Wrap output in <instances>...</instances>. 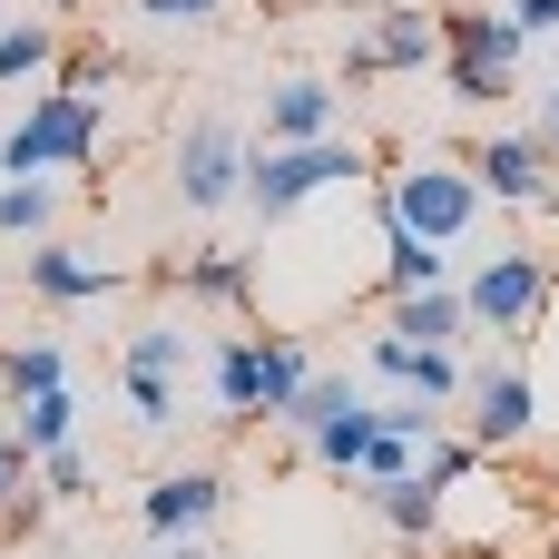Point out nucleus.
I'll return each instance as SVG.
<instances>
[{
  "mask_svg": "<svg viewBox=\"0 0 559 559\" xmlns=\"http://www.w3.org/2000/svg\"><path fill=\"white\" fill-rule=\"evenodd\" d=\"M481 206H491V197H481L472 157H442V147H423V157H403V167H373V216H383V226H413V236H432L442 255L481 236Z\"/></svg>",
  "mask_w": 559,
  "mask_h": 559,
  "instance_id": "1",
  "label": "nucleus"
},
{
  "mask_svg": "<svg viewBox=\"0 0 559 559\" xmlns=\"http://www.w3.org/2000/svg\"><path fill=\"white\" fill-rule=\"evenodd\" d=\"M373 177V157L334 128V138H285V147H255L246 157V206L265 216V226H285V216H305L314 197H334V187H364Z\"/></svg>",
  "mask_w": 559,
  "mask_h": 559,
  "instance_id": "2",
  "label": "nucleus"
},
{
  "mask_svg": "<svg viewBox=\"0 0 559 559\" xmlns=\"http://www.w3.org/2000/svg\"><path fill=\"white\" fill-rule=\"evenodd\" d=\"M462 285V314H472V334H531L540 314H550V255L540 246H491V255H472V275H452Z\"/></svg>",
  "mask_w": 559,
  "mask_h": 559,
  "instance_id": "3",
  "label": "nucleus"
},
{
  "mask_svg": "<svg viewBox=\"0 0 559 559\" xmlns=\"http://www.w3.org/2000/svg\"><path fill=\"white\" fill-rule=\"evenodd\" d=\"M98 157V98L49 88L20 108V128L0 138V177H49V167H88Z\"/></svg>",
  "mask_w": 559,
  "mask_h": 559,
  "instance_id": "4",
  "label": "nucleus"
},
{
  "mask_svg": "<svg viewBox=\"0 0 559 559\" xmlns=\"http://www.w3.org/2000/svg\"><path fill=\"white\" fill-rule=\"evenodd\" d=\"M413 69H442V10H423V0H383L373 29L344 49V88H364V79H413Z\"/></svg>",
  "mask_w": 559,
  "mask_h": 559,
  "instance_id": "5",
  "label": "nucleus"
},
{
  "mask_svg": "<svg viewBox=\"0 0 559 559\" xmlns=\"http://www.w3.org/2000/svg\"><path fill=\"white\" fill-rule=\"evenodd\" d=\"M462 403H472V442H481V452H511V442L540 432V393H531V364H521V354L472 364V373H462Z\"/></svg>",
  "mask_w": 559,
  "mask_h": 559,
  "instance_id": "6",
  "label": "nucleus"
},
{
  "mask_svg": "<svg viewBox=\"0 0 559 559\" xmlns=\"http://www.w3.org/2000/svg\"><path fill=\"white\" fill-rule=\"evenodd\" d=\"M472 177H481V197H491V206H521V216H559L550 147H540V138H521V128H491V138L472 147Z\"/></svg>",
  "mask_w": 559,
  "mask_h": 559,
  "instance_id": "7",
  "label": "nucleus"
},
{
  "mask_svg": "<svg viewBox=\"0 0 559 559\" xmlns=\"http://www.w3.org/2000/svg\"><path fill=\"white\" fill-rule=\"evenodd\" d=\"M246 138L226 128V118H197L187 138H177V197L197 206V216H216V206H236L246 197Z\"/></svg>",
  "mask_w": 559,
  "mask_h": 559,
  "instance_id": "8",
  "label": "nucleus"
},
{
  "mask_svg": "<svg viewBox=\"0 0 559 559\" xmlns=\"http://www.w3.org/2000/svg\"><path fill=\"white\" fill-rule=\"evenodd\" d=\"M521 49H531V29L511 10H491V0L442 10V69H501V79H521Z\"/></svg>",
  "mask_w": 559,
  "mask_h": 559,
  "instance_id": "9",
  "label": "nucleus"
},
{
  "mask_svg": "<svg viewBox=\"0 0 559 559\" xmlns=\"http://www.w3.org/2000/svg\"><path fill=\"white\" fill-rule=\"evenodd\" d=\"M226 511V481L206 472V462H187V472H157L147 491H138V521L157 531V540H187V531H206Z\"/></svg>",
  "mask_w": 559,
  "mask_h": 559,
  "instance_id": "10",
  "label": "nucleus"
},
{
  "mask_svg": "<svg viewBox=\"0 0 559 559\" xmlns=\"http://www.w3.org/2000/svg\"><path fill=\"white\" fill-rule=\"evenodd\" d=\"M373 373L393 383V393H423V403H462V354L452 344H403V334H373Z\"/></svg>",
  "mask_w": 559,
  "mask_h": 559,
  "instance_id": "11",
  "label": "nucleus"
},
{
  "mask_svg": "<svg viewBox=\"0 0 559 559\" xmlns=\"http://www.w3.org/2000/svg\"><path fill=\"white\" fill-rule=\"evenodd\" d=\"M20 275H29V295H39V305H108V295H118V265L69 255V246H49V236L20 255Z\"/></svg>",
  "mask_w": 559,
  "mask_h": 559,
  "instance_id": "12",
  "label": "nucleus"
},
{
  "mask_svg": "<svg viewBox=\"0 0 559 559\" xmlns=\"http://www.w3.org/2000/svg\"><path fill=\"white\" fill-rule=\"evenodd\" d=\"M334 118H344V88H334V79H275V88H265V147H285V138H334Z\"/></svg>",
  "mask_w": 559,
  "mask_h": 559,
  "instance_id": "13",
  "label": "nucleus"
},
{
  "mask_svg": "<svg viewBox=\"0 0 559 559\" xmlns=\"http://www.w3.org/2000/svg\"><path fill=\"white\" fill-rule=\"evenodd\" d=\"M383 334H403V344H452V354H462V334H472V314H462V285L393 295V305H383Z\"/></svg>",
  "mask_w": 559,
  "mask_h": 559,
  "instance_id": "14",
  "label": "nucleus"
},
{
  "mask_svg": "<svg viewBox=\"0 0 559 559\" xmlns=\"http://www.w3.org/2000/svg\"><path fill=\"white\" fill-rule=\"evenodd\" d=\"M157 285H187V295H206V305H255V255H226V246H206V255H187V265H157Z\"/></svg>",
  "mask_w": 559,
  "mask_h": 559,
  "instance_id": "15",
  "label": "nucleus"
},
{
  "mask_svg": "<svg viewBox=\"0 0 559 559\" xmlns=\"http://www.w3.org/2000/svg\"><path fill=\"white\" fill-rule=\"evenodd\" d=\"M364 501H373V521H383L393 540H432V531H442V491H432L423 472H403V481H364Z\"/></svg>",
  "mask_w": 559,
  "mask_h": 559,
  "instance_id": "16",
  "label": "nucleus"
},
{
  "mask_svg": "<svg viewBox=\"0 0 559 559\" xmlns=\"http://www.w3.org/2000/svg\"><path fill=\"white\" fill-rule=\"evenodd\" d=\"M423 285H452V255L432 236H413V226H383V295H423Z\"/></svg>",
  "mask_w": 559,
  "mask_h": 559,
  "instance_id": "17",
  "label": "nucleus"
},
{
  "mask_svg": "<svg viewBox=\"0 0 559 559\" xmlns=\"http://www.w3.org/2000/svg\"><path fill=\"white\" fill-rule=\"evenodd\" d=\"M206 383H216V413L226 423H265V403H255V334H226L216 364H206Z\"/></svg>",
  "mask_w": 559,
  "mask_h": 559,
  "instance_id": "18",
  "label": "nucleus"
},
{
  "mask_svg": "<svg viewBox=\"0 0 559 559\" xmlns=\"http://www.w3.org/2000/svg\"><path fill=\"white\" fill-rule=\"evenodd\" d=\"M354 403H364V383H354V373H305V383L285 393V413H275V432H295V442H305L314 423H334V413H354Z\"/></svg>",
  "mask_w": 559,
  "mask_h": 559,
  "instance_id": "19",
  "label": "nucleus"
},
{
  "mask_svg": "<svg viewBox=\"0 0 559 559\" xmlns=\"http://www.w3.org/2000/svg\"><path fill=\"white\" fill-rule=\"evenodd\" d=\"M314 373V354H305V334H255V403H265V423L285 413V393Z\"/></svg>",
  "mask_w": 559,
  "mask_h": 559,
  "instance_id": "20",
  "label": "nucleus"
},
{
  "mask_svg": "<svg viewBox=\"0 0 559 559\" xmlns=\"http://www.w3.org/2000/svg\"><path fill=\"white\" fill-rule=\"evenodd\" d=\"M49 226H59V187H49V177H0V236L39 246Z\"/></svg>",
  "mask_w": 559,
  "mask_h": 559,
  "instance_id": "21",
  "label": "nucleus"
},
{
  "mask_svg": "<svg viewBox=\"0 0 559 559\" xmlns=\"http://www.w3.org/2000/svg\"><path fill=\"white\" fill-rule=\"evenodd\" d=\"M69 423H79V403H69V383H49V393H29V403H20V423H10V432H20V452L39 462V452H59V442H69Z\"/></svg>",
  "mask_w": 559,
  "mask_h": 559,
  "instance_id": "22",
  "label": "nucleus"
},
{
  "mask_svg": "<svg viewBox=\"0 0 559 559\" xmlns=\"http://www.w3.org/2000/svg\"><path fill=\"white\" fill-rule=\"evenodd\" d=\"M364 442H373V403H354V413H334V423H314V432H305V452H314L324 472H344V481H354Z\"/></svg>",
  "mask_w": 559,
  "mask_h": 559,
  "instance_id": "23",
  "label": "nucleus"
},
{
  "mask_svg": "<svg viewBox=\"0 0 559 559\" xmlns=\"http://www.w3.org/2000/svg\"><path fill=\"white\" fill-rule=\"evenodd\" d=\"M49 383H69V354H59V344H10V354H0V393H10V403H29V393H49Z\"/></svg>",
  "mask_w": 559,
  "mask_h": 559,
  "instance_id": "24",
  "label": "nucleus"
},
{
  "mask_svg": "<svg viewBox=\"0 0 559 559\" xmlns=\"http://www.w3.org/2000/svg\"><path fill=\"white\" fill-rule=\"evenodd\" d=\"M29 472H39V462L20 452V432H0V531H10V540L39 521V491H29Z\"/></svg>",
  "mask_w": 559,
  "mask_h": 559,
  "instance_id": "25",
  "label": "nucleus"
},
{
  "mask_svg": "<svg viewBox=\"0 0 559 559\" xmlns=\"http://www.w3.org/2000/svg\"><path fill=\"white\" fill-rule=\"evenodd\" d=\"M128 373L177 383V373H187V324H138V334H128Z\"/></svg>",
  "mask_w": 559,
  "mask_h": 559,
  "instance_id": "26",
  "label": "nucleus"
},
{
  "mask_svg": "<svg viewBox=\"0 0 559 559\" xmlns=\"http://www.w3.org/2000/svg\"><path fill=\"white\" fill-rule=\"evenodd\" d=\"M59 59V29L49 20H0V79H39Z\"/></svg>",
  "mask_w": 559,
  "mask_h": 559,
  "instance_id": "27",
  "label": "nucleus"
},
{
  "mask_svg": "<svg viewBox=\"0 0 559 559\" xmlns=\"http://www.w3.org/2000/svg\"><path fill=\"white\" fill-rule=\"evenodd\" d=\"M413 462H423V442H413V432H393V423L373 413V442H364V462H354V481H403Z\"/></svg>",
  "mask_w": 559,
  "mask_h": 559,
  "instance_id": "28",
  "label": "nucleus"
},
{
  "mask_svg": "<svg viewBox=\"0 0 559 559\" xmlns=\"http://www.w3.org/2000/svg\"><path fill=\"white\" fill-rule=\"evenodd\" d=\"M118 79V49L108 39H79V49H59V88H79V98H98Z\"/></svg>",
  "mask_w": 559,
  "mask_h": 559,
  "instance_id": "29",
  "label": "nucleus"
},
{
  "mask_svg": "<svg viewBox=\"0 0 559 559\" xmlns=\"http://www.w3.org/2000/svg\"><path fill=\"white\" fill-rule=\"evenodd\" d=\"M128 423H138V432H167V423H177V383L128 373Z\"/></svg>",
  "mask_w": 559,
  "mask_h": 559,
  "instance_id": "30",
  "label": "nucleus"
},
{
  "mask_svg": "<svg viewBox=\"0 0 559 559\" xmlns=\"http://www.w3.org/2000/svg\"><path fill=\"white\" fill-rule=\"evenodd\" d=\"M138 20H157V29H216L226 0H138Z\"/></svg>",
  "mask_w": 559,
  "mask_h": 559,
  "instance_id": "31",
  "label": "nucleus"
},
{
  "mask_svg": "<svg viewBox=\"0 0 559 559\" xmlns=\"http://www.w3.org/2000/svg\"><path fill=\"white\" fill-rule=\"evenodd\" d=\"M442 79H452V98H462V108H501V98L521 88V79H501V69H442Z\"/></svg>",
  "mask_w": 559,
  "mask_h": 559,
  "instance_id": "32",
  "label": "nucleus"
},
{
  "mask_svg": "<svg viewBox=\"0 0 559 559\" xmlns=\"http://www.w3.org/2000/svg\"><path fill=\"white\" fill-rule=\"evenodd\" d=\"M29 481H39V491H59V501H69V491H88V462H79V452H69V442H59V452H39V472H29Z\"/></svg>",
  "mask_w": 559,
  "mask_h": 559,
  "instance_id": "33",
  "label": "nucleus"
},
{
  "mask_svg": "<svg viewBox=\"0 0 559 559\" xmlns=\"http://www.w3.org/2000/svg\"><path fill=\"white\" fill-rule=\"evenodd\" d=\"M501 10H511L521 29H559V0H501Z\"/></svg>",
  "mask_w": 559,
  "mask_h": 559,
  "instance_id": "34",
  "label": "nucleus"
},
{
  "mask_svg": "<svg viewBox=\"0 0 559 559\" xmlns=\"http://www.w3.org/2000/svg\"><path fill=\"white\" fill-rule=\"evenodd\" d=\"M531 138L550 147V167H559V88H550V98H540V128H531Z\"/></svg>",
  "mask_w": 559,
  "mask_h": 559,
  "instance_id": "35",
  "label": "nucleus"
},
{
  "mask_svg": "<svg viewBox=\"0 0 559 559\" xmlns=\"http://www.w3.org/2000/svg\"><path fill=\"white\" fill-rule=\"evenodd\" d=\"M167 559H216V550H206V540H197V531H187V540H167Z\"/></svg>",
  "mask_w": 559,
  "mask_h": 559,
  "instance_id": "36",
  "label": "nucleus"
}]
</instances>
